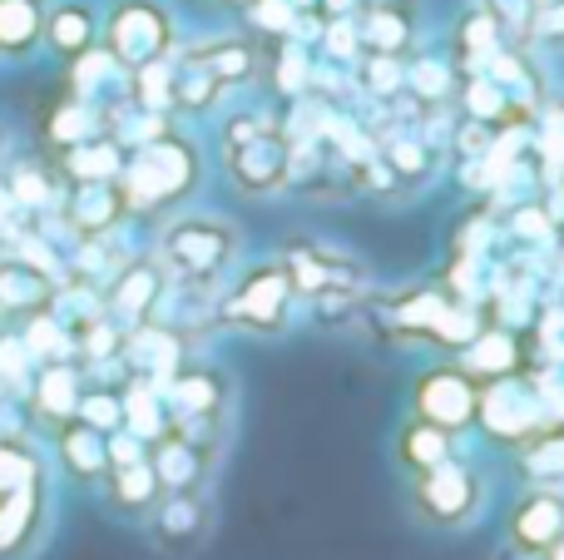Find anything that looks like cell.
Here are the masks:
<instances>
[{
    "label": "cell",
    "instance_id": "obj_35",
    "mask_svg": "<svg viewBox=\"0 0 564 560\" xmlns=\"http://www.w3.org/2000/svg\"><path fill=\"white\" fill-rule=\"evenodd\" d=\"M20 343H25V353H30V363H69L75 357V333H69L65 323H59V313H30V323H25V333H20Z\"/></svg>",
    "mask_w": 564,
    "mask_h": 560
},
{
    "label": "cell",
    "instance_id": "obj_22",
    "mask_svg": "<svg viewBox=\"0 0 564 560\" xmlns=\"http://www.w3.org/2000/svg\"><path fill=\"white\" fill-rule=\"evenodd\" d=\"M124 154L129 149L115 134H95L75 149H59V174L69 184H115L119 169H124Z\"/></svg>",
    "mask_w": 564,
    "mask_h": 560
},
{
    "label": "cell",
    "instance_id": "obj_7",
    "mask_svg": "<svg viewBox=\"0 0 564 560\" xmlns=\"http://www.w3.org/2000/svg\"><path fill=\"white\" fill-rule=\"evenodd\" d=\"M545 422H555V417L545 412V402H540L535 383H530L525 373H510V377H496V383H480L476 427L490 437V442L506 446V452H516V446L525 442L530 432H540Z\"/></svg>",
    "mask_w": 564,
    "mask_h": 560
},
{
    "label": "cell",
    "instance_id": "obj_5",
    "mask_svg": "<svg viewBox=\"0 0 564 560\" xmlns=\"http://www.w3.org/2000/svg\"><path fill=\"white\" fill-rule=\"evenodd\" d=\"M278 263L288 268V283L297 293V303H317V298H361L367 293V268L351 254L327 244H307L292 238L278 254Z\"/></svg>",
    "mask_w": 564,
    "mask_h": 560
},
{
    "label": "cell",
    "instance_id": "obj_30",
    "mask_svg": "<svg viewBox=\"0 0 564 560\" xmlns=\"http://www.w3.org/2000/svg\"><path fill=\"white\" fill-rule=\"evenodd\" d=\"M119 407H124V432H134L139 442H159L169 432V407L164 392H159L149 377H129V387L119 392Z\"/></svg>",
    "mask_w": 564,
    "mask_h": 560
},
{
    "label": "cell",
    "instance_id": "obj_38",
    "mask_svg": "<svg viewBox=\"0 0 564 560\" xmlns=\"http://www.w3.org/2000/svg\"><path fill=\"white\" fill-rule=\"evenodd\" d=\"M506 234H510V238H520L525 248H555L560 224L550 218V208H545V204L525 198V204L506 208Z\"/></svg>",
    "mask_w": 564,
    "mask_h": 560
},
{
    "label": "cell",
    "instance_id": "obj_28",
    "mask_svg": "<svg viewBox=\"0 0 564 560\" xmlns=\"http://www.w3.org/2000/svg\"><path fill=\"white\" fill-rule=\"evenodd\" d=\"M45 0H0V60L35 55L45 35Z\"/></svg>",
    "mask_w": 564,
    "mask_h": 560
},
{
    "label": "cell",
    "instance_id": "obj_36",
    "mask_svg": "<svg viewBox=\"0 0 564 560\" xmlns=\"http://www.w3.org/2000/svg\"><path fill=\"white\" fill-rule=\"evenodd\" d=\"M218 99H224V85H218L194 55H178L174 60V109H184V115H208Z\"/></svg>",
    "mask_w": 564,
    "mask_h": 560
},
{
    "label": "cell",
    "instance_id": "obj_37",
    "mask_svg": "<svg viewBox=\"0 0 564 560\" xmlns=\"http://www.w3.org/2000/svg\"><path fill=\"white\" fill-rule=\"evenodd\" d=\"M129 99L149 115H174V55L129 69Z\"/></svg>",
    "mask_w": 564,
    "mask_h": 560
},
{
    "label": "cell",
    "instance_id": "obj_4",
    "mask_svg": "<svg viewBox=\"0 0 564 560\" xmlns=\"http://www.w3.org/2000/svg\"><path fill=\"white\" fill-rule=\"evenodd\" d=\"M486 476L470 462L451 456V462L431 466V472L411 476V506L431 531H470L486 516Z\"/></svg>",
    "mask_w": 564,
    "mask_h": 560
},
{
    "label": "cell",
    "instance_id": "obj_17",
    "mask_svg": "<svg viewBox=\"0 0 564 560\" xmlns=\"http://www.w3.org/2000/svg\"><path fill=\"white\" fill-rule=\"evenodd\" d=\"M451 363H456L466 377H476V383H496V377H510L525 367V347H520V333L486 323Z\"/></svg>",
    "mask_w": 564,
    "mask_h": 560
},
{
    "label": "cell",
    "instance_id": "obj_31",
    "mask_svg": "<svg viewBox=\"0 0 564 560\" xmlns=\"http://www.w3.org/2000/svg\"><path fill=\"white\" fill-rule=\"evenodd\" d=\"M30 407L50 422H69L79 407V367L69 363H45L35 373V392H30Z\"/></svg>",
    "mask_w": 564,
    "mask_h": 560
},
{
    "label": "cell",
    "instance_id": "obj_24",
    "mask_svg": "<svg viewBox=\"0 0 564 560\" xmlns=\"http://www.w3.org/2000/svg\"><path fill=\"white\" fill-rule=\"evenodd\" d=\"M40 129H45V139L55 149H75V144H85V139L105 134V115H99L89 99H79V95H69V89H65V95L45 109Z\"/></svg>",
    "mask_w": 564,
    "mask_h": 560
},
{
    "label": "cell",
    "instance_id": "obj_54",
    "mask_svg": "<svg viewBox=\"0 0 564 560\" xmlns=\"http://www.w3.org/2000/svg\"><path fill=\"white\" fill-rule=\"evenodd\" d=\"M0 159H6V129H0Z\"/></svg>",
    "mask_w": 564,
    "mask_h": 560
},
{
    "label": "cell",
    "instance_id": "obj_45",
    "mask_svg": "<svg viewBox=\"0 0 564 560\" xmlns=\"http://www.w3.org/2000/svg\"><path fill=\"white\" fill-rule=\"evenodd\" d=\"M322 50H327L337 65H351L361 55V35H357V15H337L322 30Z\"/></svg>",
    "mask_w": 564,
    "mask_h": 560
},
{
    "label": "cell",
    "instance_id": "obj_14",
    "mask_svg": "<svg viewBox=\"0 0 564 560\" xmlns=\"http://www.w3.org/2000/svg\"><path fill=\"white\" fill-rule=\"evenodd\" d=\"M214 456H218V442L184 437L178 427H169L159 442H149V466H154L164 492H194V486H204L208 472H214Z\"/></svg>",
    "mask_w": 564,
    "mask_h": 560
},
{
    "label": "cell",
    "instance_id": "obj_27",
    "mask_svg": "<svg viewBox=\"0 0 564 560\" xmlns=\"http://www.w3.org/2000/svg\"><path fill=\"white\" fill-rule=\"evenodd\" d=\"M59 462L75 482H105L109 476V456H105V432L85 427L79 417L59 422Z\"/></svg>",
    "mask_w": 564,
    "mask_h": 560
},
{
    "label": "cell",
    "instance_id": "obj_47",
    "mask_svg": "<svg viewBox=\"0 0 564 560\" xmlns=\"http://www.w3.org/2000/svg\"><path fill=\"white\" fill-rule=\"evenodd\" d=\"M263 129H273V119L263 115V109H238V115L224 119V154L238 144H248V139H258Z\"/></svg>",
    "mask_w": 564,
    "mask_h": 560
},
{
    "label": "cell",
    "instance_id": "obj_26",
    "mask_svg": "<svg viewBox=\"0 0 564 560\" xmlns=\"http://www.w3.org/2000/svg\"><path fill=\"white\" fill-rule=\"evenodd\" d=\"M55 303V278L20 258H0V313H45Z\"/></svg>",
    "mask_w": 564,
    "mask_h": 560
},
{
    "label": "cell",
    "instance_id": "obj_42",
    "mask_svg": "<svg viewBox=\"0 0 564 560\" xmlns=\"http://www.w3.org/2000/svg\"><path fill=\"white\" fill-rule=\"evenodd\" d=\"M361 85L377 99H397L406 89V60L401 55H367L361 60Z\"/></svg>",
    "mask_w": 564,
    "mask_h": 560
},
{
    "label": "cell",
    "instance_id": "obj_3",
    "mask_svg": "<svg viewBox=\"0 0 564 560\" xmlns=\"http://www.w3.org/2000/svg\"><path fill=\"white\" fill-rule=\"evenodd\" d=\"M292 308H297V293H292V283H288V268H282L278 258H268V263L243 268V278L218 298L214 323L238 327V333L278 337V333H288Z\"/></svg>",
    "mask_w": 564,
    "mask_h": 560
},
{
    "label": "cell",
    "instance_id": "obj_48",
    "mask_svg": "<svg viewBox=\"0 0 564 560\" xmlns=\"http://www.w3.org/2000/svg\"><path fill=\"white\" fill-rule=\"evenodd\" d=\"M105 456H109V472H119V466H134V462H144V456H149V446L139 442L134 432H124V427H119V432H109V437H105Z\"/></svg>",
    "mask_w": 564,
    "mask_h": 560
},
{
    "label": "cell",
    "instance_id": "obj_25",
    "mask_svg": "<svg viewBox=\"0 0 564 560\" xmlns=\"http://www.w3.org/2000/svg\"><path fill=\"white\" fill-rule=\"evenodd\" d=\"M451 456H456V437H451V432L421 422V417H406V422H401V432H397V462H401V472L421 476V472H431V466L451 462Z\"/></svg>",
    "mask_w": 564,
    "mask_h": 560
},
{
    "label": "cell",
    "instance_id": "obj_53",
    "mask_svg": "<svg viewBox=\"0 0 564 560\" xmlns=\"http://www.w3.org/2000/svg\"><path fill=\"white\" fill-rule=\"evenodd\" d=\"M292 6H297V10H302V15H312V10H317V6H322V0H292Z\"/></svg>",
    "mask_w": 564,
    "mask_h": 560
},
{
    "label": "cell",
    "instance_id": "obj_20",
    "mask_svg": "<svg viewBox=\"0 0 564 560\" xmlns=\"http://www.w3.org/2000/svg\"><path fill=\"white\" fill-rule=\"evenodd\" d=\"M65 85H69V95H79V99H89L95 109H105V105H115V99L129 95V69L119 65L105 45H89L85 55L69 60Z\"/></svg>",
    "mask_w": 564,
    "mask_h": 560
},
{
    "label": "cell",
    "instance_id": "obj_33",
    "mask_svg": "<svg viewBox=\"0 0 564 560\" xmlns=\"http://www.w3.org/2000/svg\"><path fill=\"white\" fill-rule=\"evenodd\" d=\"M188 55H194L198 65H204L224 89H228V85H248V79L258 75V50L248 45V40H238V35L208 40L204 50H188Z\"/></svg>",
    "mask_w": 564,
    "mask_h": 560
},
{
    "label": "cell",
    "instance_id": "obj_39",
    "mask_svg": "<svg viewBox=\"0 0 564 560\" xmlns=\"http://www.w3.org/2000/svg\"><path fill=\"white\" fill-rule=\"evenodd\" d=\"M243 10H248V25L273 40H302V25H307V15L292 0H243Z\"/></svg>",
    "mask_w": 564,
    "mask_h": 560
},
{
    "label": "cell",
    "instance_id": "obj_6",
    "mask_svg": "<svg viewBox=\"0 0 564 560\" xmlns=\"http://www.w3.org/2000/svg\"><path fill=\"white\" fill-rule=\"evenodd\" d=\"M99 30H105V50L124 69L174 55V15L159 0H115Z\"/></svg>",
    "mask_w": 564,
    "mask_h": 560
},
{
    "label": "cell",
    "instance_id": "obj_19",
    "mask_svg": "<svg viewBox=\"0 0 564 560\" xmlns=\"http://www.w3.org/2000/svg\"><path fill=\"white\" fill-rule=\"evenodd\" d=\"M45 521V486L30 482L15 492H0V560H20L35 546Z\"/></svg>",
    "mask_w": 564,
    "mask_h": 560
},
{
    "label": "cell",
    "instance_id": "obj_44",
    "mask_svg": "<svg viewBox=\"0 0 564 560\" xmlns=\"http://www.w3.org/2000/svg\"><path fill=\"white\" fill-rule=\"evenodd\" d=\"M30 482H40V456L20 442H0V492H15Z\"/></svg>",
    "mask_w": 564,
    "mask_h": 560
},
{
    "label": "cell",
    "instance_id": "obj_34",
    "mask_svg": "<svg viewBox=\"0 0 564 560\" xmlns=\"http://www.w3.org/2000/svg\"><path fill=\"white\" fill-rule=\"evenodd\" d=\"M377 154L387 159V169L397 174L401 189L426 184L431 169H436V154L421 144V134H381V139H377Z\"/></svg>",
    "mask_w": 564,
    "mask_h": 560
},
{
    "label": "cell",
    "instance_id": "obj_10",
    "mask_svg": "<svg viewBox=\"0 0 564 560\" xmlns=\"http://www.w3.org/2000/svg\"><path fill=\"white\" fill-rule=\"evenodd\" d=\"M214 531V502H208L204 486L194 492H164L149 506V536L164 556H188L208 541Z\"/></svg>",
    "mask_w": 564,
    "mask_h": 560
},
{
    "label": "cell",
    "instance_id": "obj_32",
    "mask_svg": "<svg viewBox=\"0 0 564 560\" xmlns=\"http://www.w3.org/2000/svg\"><path fill=\"white\" fill-rule=\"evenodd\" d=\"M0 184H6V194L15 198V208L25 218L30 214H50V208L59 204V184H55V174H50L40 159H15Z\"/></svg>",
    "mask_w": 564,
    "mask_h": 560
},
{
    "label": "cell",
    "instance_id": "obj_50",
    "mask_svg": "<svg viewBox=\"0 0 564 560\" xmlns=\"http://www.w3.org/2000/svg\"><path fill=\"white\" fill-rule=\"evenodd\" d=\"M361 6H367V0H322L317 10H327V20H337V15H357Z\"/></svg>",
    "mask_w": 564,
    "mask_h": 560
},
{
    "label": "cell",
    "instance_id": "obj_49",
    "mask_svg": "<svg viewBox=\"0 0 564 560\" xmlns=\"http://www.w3.org/2000/svg\"><path fill=\"white\" fill-rule=\"evenodd\" d=\"M530 35H540V40H564V0L535 6V15H530Z\"/></svg>",
    "mask_w": 564,
    "mask_h": 560
},
{
    "label": "cell",
    "instance_id": "obj_15",
    "mask_svg": "<svg viewBox=\"0 0 564 560\" xmlns=\"http://www.w3.org/2000/svg\"><path fill=\"white\" fill-rule=\"evenodd\" d=\"M124 214L119 184H69V194L59 198V218L75 238H109Z\"/></svg>",
    "mask_w": 564,
    "mask_h": 560
},
{
    "label": "cell",
    "instance_id": "obj_40",
    "mask_svg": "<svg viewBox=\"0 0 564 560\" xmlns=\"http://www.w3.org/2000/svg\"><path fill=\"white\" fill-rule=\"evenodd\" d=\"M406 89L416 95V105H446V95L456 89V69L446 60L421 55L416 65H406Z\"/></svg>",
    "mask_w": 564,
    "mask_h": 560
},
{
    "label": "cell",
    "instance_id": "obj_11",
    "mask_svg": "<svg viewBox=\"0 0 564 560\" xmlns=\"http://www.w3.org/2000/svg\"><path fill=\"white\" fill-rule=\"evenodd\" d=\"M228 179L248 198H268L278 189H288V134H278L273 125L258 139H248V144L228 149Z\"/></svg>",
    "mask_w": 564,
    "mask_h": 560
},
{
    "label": "cell",
    "instance_id": "obj_12",
    "mask_svg": "<svg viewBox=\"0 0 564 560\" xmlns=\"http://www.w3.org/2000/svg\"><path fill=\"white\" fill-rule=\"evenodd\" d=\"M159 392H164L169 422H214L218 427V417L228 412L234 387H228V377L218 367H178Z\"/></svg>",
    "mask_w": 564,
    "mask_h": 560
},
{
    "label": "cell",
    "instance_id": "obj_46",
    "mask_svg": "<svg viewBox=\"0 0 564 560\" xmlns=\"http://www.w3.org/2000/svg\"><path fill=\"white\" fill-rule=\"evenodd\" d=\"M30 353L20 343V333H0V383L6 387H25L30 383Z\"/></svg>",
    "mask_w": 564,
    "mask_h": 560
},
{
    "label": "cell",
    "instance_id": "obj_41",
    "mask_svg": "<svg viewBox=\"0 0 564 560\" xmlns=\"http://www.w3.org/2000/svg\"><path fill=\"white\" fill-rule=\"evenodd\" d=\"M273 85H278V95H288V99L307 95L312 60H307V50H302V40H282V50H278V60H273Z\"/></svg>",
    "mask_w": 564,
    "mask_h": 560
},
{
    "label": "cell",
    "instance_id": "obj_1",
    "mask_svg": "<svg viewBox=\"0 0 564 560\" xmlns=\"http://www.w3.org/2000/svg\"><path fill=\"white\" fill-rule=\"evenodd\" d=\"M198 179H204V159H198V149L188 144L184 134L169 129V134L129 149L115 184H119V194H124L129 214H159V208L184 204V198L198 189Z\"/></svg>",
    "mask_w": 564,
    "mask_h": 560
},
{
    "label": "cell",
    "instance_id": "obj_55",
    "mask_svg": "<svg viewBox=\"0 0 564 560\" xmlns=\"http://www.w3.org/2000/svg\"><path fill=\"white\" fill-rule=\"evenodd\" d=\"M555 184H560V189H564V169H560V179H555Z\"/></svg>",
    "mask_w": 564,
    "mask_h": 560
},
{
    "label": "cell",
    "instance_id": "obj_8",
    "mask_svg": "<svg viewBox=\"0 0 564 560\" xmlns=\"http://www.w3.org/2000/svg\"><path fill=\"white\" fill-rule=\"evenodd\" d=\"M476 402H480V383L466 377L456 363H431L426 373L411 387V417L441 427V432L460 437L466 427H476Z\"/></svg>",
    "mask_w": 564,
    "mask_h": 560
},
{
    "label": "cell",
    "instance_id": "obj_2",
    "mask_svg": "<svg viewBox=\"0 0 564 560\" xmlns=\"http://www.w3.org/2000/svg\"><path fill=\"white\" fill-rule=\"evenodd\" d=\"M238 248H243V234H238L228 218L218 214H178L164 224L159 234V268L169 273V283L178 288H208L214 293L224 283V273L238 263Z\"/></svg>",
    "mask_w": 564,
    "mask_h": 560
},
{
    "label": "cell",
    "instance_id": "obj_16",
    "mask_svg": "<svg viewBox=\"0 0 564 560\" xmlns=\"http://www.w3.org/2000/svg\"><path fill=\"white\" fill-rule=\"evenodd\" d=\"M129 363V377H149L154 387H164L169 377L184 367V333L169 323H144L124 337V357Z\"/></svg>",
    "mask_w": 564,
    "mask_h": 560
},
{
    "label": "cell",
    "instance_id": "obj_51",
    "mask_svg": "<svg viewBox=\"0 0 564 560\" xmlns=\"http://www.w3.org/2000/svg\"><path fill=\"white\" fill-rule=\"evenodd\" d=\"M490 560H545V556H535V551H520V546H496V556H490Z\"/></svg>",
    "mask_w": 564,
    "mask_h": 560
},
{
    "label": "cell",
    "instance_id": "obj_13",
    "mask_svg": "<svg viewBox=\"0 0 564 560\" xmlns=\"http://www.w3.org/2000/svg\"><path fill=\"white\" fill-rule=\"evenodd\" d=\"M564 536V486H525L506 516V541L545 556Z\"/></svg>",
    "mask_w": 564,
    "mask_h": 560
},
{
    "label": "cell",
    "instance_id": "obj_52",
    "mask_svg": "<svg viewBox=\"0 0 564 560\" xmlns=\"http://www.w3.org/2000/svg\"><path fill=\"white\" fill-rule=\"evenodd\" d=\"M545 560H564V536H560V541H555V546H550V551H545Z\"/></svg>",
    "mask_w": 564,
    "mask_h": 560
},
{
    "label": "cell",
    "instance_id": "obj_23",
    "mask_svg": "<svg viewBox=\"0 0 564 560\" xmlns=\"http://www.w3.org/2000/svg\"><path fill=\"white\" fill-rule=\"evenodd\" d=\"M40 40L69 65V60L85 55L89 45H99V15L89 6H79V0H59V6L45 10V35Z\"/></svg>",
    "mask_w": 564,
    "mask_h": 560
},
{
    "label": "cell",
    "instance_id": "obj_43",
    "mask_svg": "<svg viewBox=\"0 0 564 560\" xmlns=\"http://www.w3.org/2000/svg\"><path fill=\"white\" fill-rule=\"evenodd\" d=\"M75 417L85 427H95V432H119L124 427V407H119V392H109V387H99V392H79V407Z\"/></svg>",
    "mask_w": 564,
    "mask_h": 560
},
{
    "label": "cell",
    "instance_id": "obj_29",
    "mask_svg": "<svg viewBox=\"0 0 564 560\" xmlns=\"http://www.w3.org/2000/svg\"><path fill=\"white\" fill-rule=\"evenodd\" d=\"M105 496H109V506H115L119 516L139 521V516H149V506L164 496V486H159L154 466H149V456H144V462H134V466H119V472H109L105 476Z\"/></svg>",
    "mask_w": 564,
    "mask_h": 560
},
{
    "label": "cell",
    "instance_id": "obj_9",
    "mask_svg": "<svg viewBox=\"0 0 564 560\" xmlns=\"http://www.w3.org/2000/svg\"><path fill=\"white\" fill-rule=\"evenodd\" d=\"M105 313L115 317L124 333L144 323H159V308L169 303V273L159 268V258H129L119 273H109L105 283Z\"/></svg>",
    "mask_w": 564,
    "mask_h": 560
},
{
    "label": "cell",
    "instance_id": "obj_21",
    "mask_svg": "<svg viewBox=\"0 0 564 560\" xmlns=\"http://www.w3.org/2000/svg\"><path fill=\"white\" fill-rule=\"evenodd\" d=\"M510 456H516V472L525 486H564V422H545Z\"/></svg>",
    "mask_w": 564,
    "mask_h": 560
},
{
    "label": "cell",
    "instance_id": "obj_18",
    "mask_svg": "<svg viewBox=\"0 0 564 560\" xmlns=\"http://www.w3.org/2000/svg\"><path fill=\"white\" fill-rule=\"evenodd\" d=\"M357 35L367 55H406L416 40V15L406 0H367L357 15Z\"/></svg>",
    "mask_w": 564,
    "mask_h": 560
}]
</instances>
